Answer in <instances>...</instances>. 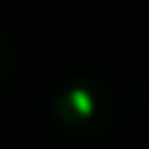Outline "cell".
<instances>
[{
    "label": "cell",
    "mask_w": 149,
    "mask_h": 149,
    "mask_svg": "<svg viewBox=\"0 0 149 149\" xmlns=\"http://www.w3.org/2000/svg\"><path fill=\"white\" fill-rule=\"evenodd\" d=\"M54 120L63 133L79 136V140H92V136L105 133L108 124H111L108 92L95 83H89V79L70 83L54 98Z\"/></svg>",
    "instance_id": "obj_1"
},
{
    "label": "cell",
    "mask_w": 149,
    "mask_h": 149,
    "mask_svg": "<svg viewBox=\"0 0 149 149\" xmlns=\"http://www.w3.org/2000/svg\"><path fill=\"white\" fill-rule=\"evenodd\" d=\"M10 67H13V54H10V48H6V41L0 38V86H3V79L10 76Z\"/></svg>",
    "instance_id": "obj_2"
}]
</instances>
